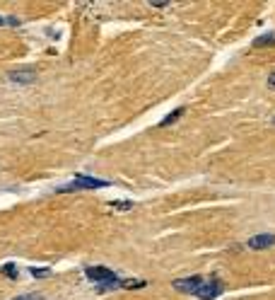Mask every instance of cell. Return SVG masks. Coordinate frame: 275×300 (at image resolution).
<instances>
[{"label": "cell", "mask_w": 275, "mask_h": 300, "mask_svg": "<svg viewBox=\"0 0 275 300\" xmlns=\"http://www.w3.org/2000/svg\"><path fill=\"white\" fill-rule=\"evenodd\" d=\"M101 187H109V182H104V179H97V177H85V175H80L75 177L73 184H68V187H61L58 191H75V189H101Z\"/></svg>", "instance_id": "1"}, {"label": "cell", "mask_w": 275, "mask_h": 300, "mask_svg": "<svg viewBox=\"0 0 275 300\" xmlns=\"http://www.w3.org/2000/svg\"><path fill=\"white\" fill-rule=\"evenodd\" d=\"M200 286H203V278H200V276L179 278V281H174V288L179 290V293H186V295H196Z\"/></svg>", "instance_id": "2"}, {"label": "cell", "mask_w": 275, "mask_h": 300, "mask_svg": "<svg viewBox=\"0 0 275 300\" xmlns=\"http://www.w3.org/2000/svg\"><path fill=\"white\" fill-rule=\"evenodd\" d=\"M222 293V283L220 281H203V286L198 288V295L200 300H215L217 295Z\"/></svg>", "instance_id": "3"}, {"label": "cell", "mask_w": 275, "mask_h": 300, "mask_svg": "<svg viewBox=\"0 0 275 300\" xmlns=\"http://www.w3.org/2000/svg\"><path fill=\"white\" fill-rule=\"evenodd\" d=\"M87 278H92V281H101V283H114L116 281V276H114V271L106 267H89L87 269Z\"/></svg>", "instance_id": "4"}, {"label": "cell", "mask_w": 275, "mask_h": 300, "mask_svg": "<svg viewBox=\"0 0 275 300\" xmlns=\"http://www.w3.org/2000/svg\"><path fill=\"white\" fill-rule=\"evenodd\" d=\"M246 245L251 247V249H268V247L275 245V235H256Z\"/></svg>", "instance_id": "5"}, {"label": "cell", "mask_w": 275, "mask_h": 300, "mask_svg": "<svg viewBox=\"0 0 275 300\" xmlns=\"http://www.w3.org/2000/svg\"><path fill=\"white\" fill-rule=\"evenodd\" d=\"M10 80L20 82V85H29V82L36 80V73L34 70H15V73H10Z\"/></svg>", "instance_id": "6"}, {"label": "cell", "mask_w": 275, "mask_h": 300, "mask_svg": "<svg viewBox=\"0 0 275 300\" xmlns=\"http://www.w3.org/2000/svg\"><path fill=\"white\" fill-rule=\"evenodd\" d=\"M181 116H184V107H181V109H174L169 116H164V119H162V126H172V123H176Z\"/></svg>", "instance_id": "7"}, {"label": "cell", "mask_w": 275, "mask_h": 300, "mask_svg": "<svg viewBox=\"0 0 275 300\" xmlns=\"http://www.w3.org/2000/svg\"><path fill=\"white\" fill-rule=\"evenodd\" d=\"M253 46H275V34H265V36L253 39Z\"/></svg>", "instance_id": "8"}, {"label": "cell", "mask_w": 275, "mask_h": 300, "mask_svg": "<svg viewBox=\"0 0 275 300\" xmlns=\"http://www.w3.org/2000/svg\"><path fill=\"white\" fill-rule=\"evenodd\" d=\"M111 206H114V208H119V211H131L133 201H111Z\"/></svg>", "instance_id": "9"}, {"label": "cell", "mask_w": 275, "mask_h": 300, "mask_svg": "<svg viewBox=\"0 0 275 300\" xmlns=\"http://www.w3.org/2000/svg\"><path fill=\"white\" fill-rule=\"evenodd\" d=\"M121 286L123 288H145L147 283H145V281H123Z\"/></svg>", "instance_id": "10"}, {"label": "cell", "mask_w": 275, "mask_h": 300, "mask_svg": "<svg viewBox=\"0 0 275 300\" xmlns=\"http://www.w3.org/2000/svg\"><path fill=\"white\" fill-rule=\"evenodd\" d=\"M12 300H44V295H39V293H27V295H17V298Z\"/></svg>", "instance_id": "11"}, {"label": "cell", "mask_w": 275, "mask_h": 300, "mask_svg": "<svg viewBox=\"0 0 275 300\" xmlns=\"http://www.w3.org/2000/svg\"><path fill=\"white\" fill-rule=\"evenodd\" d=\"M51 271L48 269H32V276H36V278H44V276H48Z\"/></svg>", "instance_id": "12"}, {"label": "cell", "mask_w": 275, "mask_h": 300, "mask_svg": "<svg viewBox=\"0 0 275 300\" xmlns=\"http://www.w3.org/2000/svg\"><path fill=\"white\" fill-rule=\"evenodd\" d=\"M3 271H5V274H8L10 278H17V269H15V264H8V267L3 269Z\"/></svg>", "instance_id": "13"}, {"label": "cell", "mask_w": 275, "mask_h": 300, "mask_svg": "<svg viewBox=\"0 0 275 300\" xmlns=\"http://www.w3.org/2000/svg\"><path fill=\"white\" fill-rule=\"evenodd\" d=\"M152 8H167L169 5V0H154V3H150Z\"/></svg>", "instance_id": "14"}, {"label": "cell", "mask_w": 275, "mask_h": 300, "mask_svg": "<svg viewBox=\"0 0 275 300\" xmlns=\"http://www.w3.org/2000/svg\"><path fill=\"white\" fill-rule=\"evenodd\" d=\"M268 88H270V90H275V73L270 75V78H268Z\"/></svg>", "instance_id": "15"}, {"label": "cell", "mask_w": 275, "mask_h": 300, "mask_svg": "<svg viewBox=\"0 0 275 300\" xmlns=\"http://www.w3.org/2000/svg\"><path fill=\"white\" fill-rule=\"evenodd\" d=\"M0 24H5V20H3V17H0Z\"/></svg>", "instance_id": "16"}]
</instances>
